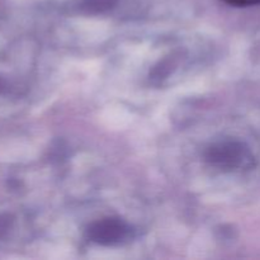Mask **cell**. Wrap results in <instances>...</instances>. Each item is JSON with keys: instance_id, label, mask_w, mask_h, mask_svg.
<instances>
[{"instance_id": "cell-1", "label": "cell", "mask_w": 260, "mask_h": 260, "mask_svg": "<svg viewBox=\"0 0 260 260\" xmlns=\"http://www.w3.org/2000/svg\"><path fill=\"white\" fill-rule=\"evenodd\" d=\"M205 160L222 172H241L254 168V155L244 142L225 139L206 149Z\"/></svg>"}, {"instance_id": "cell-2", "label": "cell", "mask_w": 260, "mask_h": 260, "mask_svg": "<svg viewBox=\"0 0 260 260\" xmlns=\"http://www.w3.org/2000/svg\"><path fill=\"white\" fill-rule=\"evenodd\" d=\"M85 236L98 245L113 246L128 241L134 236V229L119 217H104L94 221L86 228Z\"/></svg>"}, {"instance_id": "cell-3", "label": "cell", "mask_w": 260, "mask_h": 260, "mask_svg": "<svg viewBox=\"0 0 260 260\" xmlns=\"http://www.w3.org/2000/svg\"><path fill=\"white\" fill-rule=\"evenodd\" d=\"M118 0H79L75 7L84 14H99L112 9Z\"/></svg>"}, {"instance_id": "cell-4", "label": "cell", "mask_w": 260, "mask_h": 260, "mask_svg": "<svg viewBox=\"0 0 260 260\" xmlns=\"http://www.w3.org/2000/svg\"><path fill=\"white\" fill-rule=\"evenodd\" d=\"M226 4L233 5V7L243 8V7H251V5L260 4V0H222Z\"/></svg>"}]
</instances>
